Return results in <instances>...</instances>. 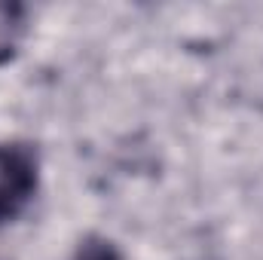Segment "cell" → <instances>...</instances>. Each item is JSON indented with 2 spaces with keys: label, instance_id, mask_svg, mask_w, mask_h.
<instances>
[{
  "label": "cell",
  "instance_id": "6da1fadb",
  "mask_svg": "<svg viewBox=\"0 0 263 260\" xmlns=\"http://www.w3.org/2000/svg\"><path fill=\"white\" fill-rule=\"evenodd\" d=\"M40 162L28 144H0V224L22 214L37 193Z\"/></svg>",
  "mask_w": 263,
  "mask_h": 260
},
{
  "label": "cell",
  "instance_id": "7a4b0ae2",
  "mask_svg": "<svg viewBox=\"0 0 263 260\" xmlns=\"http://www.w3.org/2000/svg\"><path fill=\"white\" fill-rule=\"evenodd\" d=\"M25 6L18 3H0V65L15 59L22 40H25Z\"/></svg>",
  "mask_w": 263,
  "mask_h": 260
},
{
  "label": "cell",
  "instance_id": "3957f363",
  "mask_svg": "<svg viewBox=\"0 0 263 260\" xmlns=\"http://www.w3.org/2000/svg\"><path fill=\"white\" fill-rule=\"evenodd\" d=\"M73 260H120V254H117L114 242L92 236V239H86V242L80 245V251H77Z\"/></svg>",
  "mask_w": 263,
  "mask_h": 260
}]
</instances>
